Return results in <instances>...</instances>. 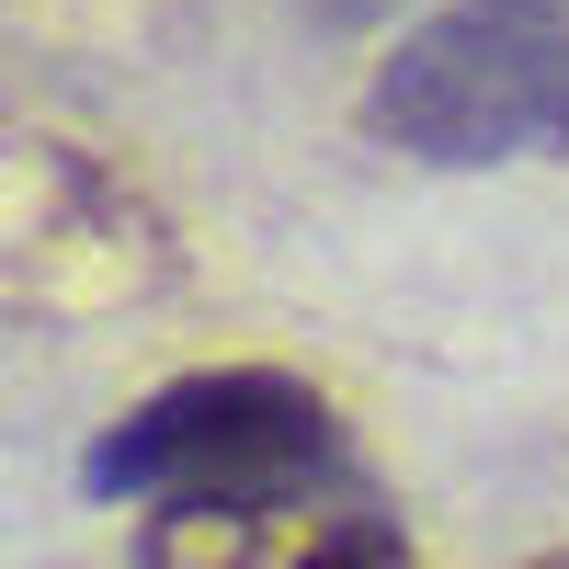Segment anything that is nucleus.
Returning a JSON list of instances; mask_svg holds the SVG:
<instances>
[{"label": "nucleus", "mask_w": 569, "mask_h": 569, "mask_svg": "<svg viewBox=\"0 0 569 569\" xmlns=\"http://www.w3.org/2000/svg\"><path fill=\"white\" fill-rule=\"evenodd\" d=\"M365 126L433 171L569 160V0H445L376 58Z\"/></svg>", "instance_id": "obj_1"}, {"label": "nucleus", "mask_w": 569, "mask_h": 569, "mask_svg": "<svg viewBox=\"0 0 569 569\" xmlns=\"http://www.w3.org/2000/svg\"><path fill=\"white\" fill-rule=\"evenodd\" d=\"M330 456H342V421L308 376L206 365V376H171L160 399H137L80 456V490L91 501H297L308 479H330Z\"/></svg>", "instance_id": "obj_2"}, {"label": "nucleus", "mask_w": 569, "mask_h": 569, "mask_svg": "<svg viewBox=\"0 0 569 569\" xmlns=\"http://www.w3.org/2000/svg\"><path fill=\"white\" fill-rule=\"evenodd\" d=\"M273 512L284 501H160L149 512V569H251Z\"/></svg>", "instance_id": "obj_3"}, {"label": "nucleus", "mask_w": 569, "mask_h": 569, "mask_svg": "<svg viewBox=\"0 0 569 569\" xmlns=\"http://www.w3.org/2000/svg\"><path fill=\"white\" fill-rule=\"evenodd\" d=\"M297 569H410V536L388 525V512H342V525H319Z\"/></svg>", "instance_id": "obj_4"}, {"label": "nucleus", "mask_w": 569, "mask_h": 569, "mask_svg": "<svg viewBox=\"0 0 569 569\" xmlns=\"http://www.w3.org/2000/svg\"><path fill=\"white\" fill-rule=\"evenodd\" d=\"M297 12H308V23H330V34H365L376 12H399V0H297Z\"/></svg>", "instance_id": "obj_5"}, {"label": "nucleus", "mask_w": 569, "mask_h": 569, "mask_svg": "<svg viewBox=\"0 0 569 569\" xmlns=\"http://www.w3.org/2000/svg\"><path fill=\"white\" fill-rule=\"evenodd\" d=\"M536 569H569V558H536Z\"/></svg>", "instance_id": "obj_6"}]
</instances>
